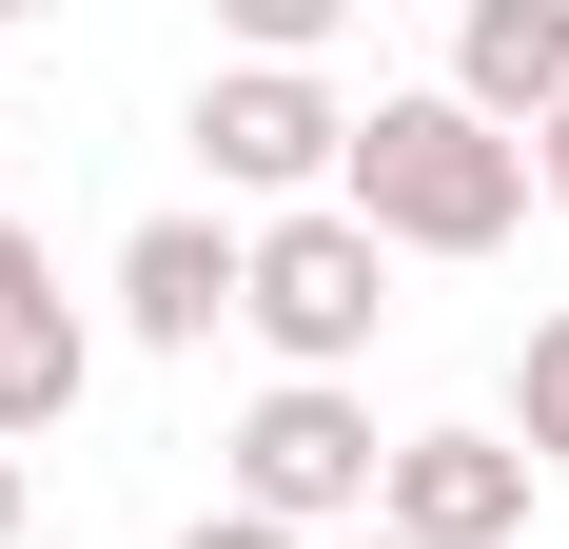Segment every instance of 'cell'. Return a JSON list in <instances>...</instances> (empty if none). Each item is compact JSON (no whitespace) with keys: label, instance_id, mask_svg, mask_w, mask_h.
Returning <instances> with one entry per match:
<instances>
[{"label":"cell","instance_id":"30bf717a","mask_svg":"<svg viewBox=\"0 0 569 549\" xmlns=\"http://www.w3.org/2000/svg\"><path fill=\"white\" fill-rule=\"evenodd\" d=\"M217 20H236V59H315V40L353 20V0H217Z\"/></svg>","mask_w":569,"mask_h":549},{"label":"cell","instance_id":"9a60e30c","mask_svg":"<svg viewBox=\"0 0 569 549\" xmlns=\"http://www.w3.org/2000/svg\"><path fill=\"white\" fill-rule=\"evenodd\" d=\"M20 20H40V0H0V40H20Z\"/></svg>","mask_w":569,"mask_h":549},{"label":"cell","instance_id":"52a82bcc","mask_svg":"<svg viewBox=\"0 0 569 549\" xmlns=\"http://www.w3.org/2000/svg\"><path fill=\"white\" fill-rule=\"evenodd\" d=\"M452 99L491 118V138H530V118L569 99V0H452Z\"/></svg>","mask_w":569,"mask_h":549},{"label":"cell","instance_id":"9c48e42d","mask_svg":"<svg viewBox=\"0 0 569 549\" xmlns=\"http://www.w3.org/2000/svg\"><path fill=\"white\" fill-rule=\"evenodd\" d=\"M511 451L569 471V315H530V353H511Z\"/></svg>","mask_w":569,"mask_h":549},{"label":"cell","instance_id":"7c38bea8","mask_svg":"<svg viewBox=\"0 0 569 549\" xmlns=\"http://www.w3.org/2000/svg\"><path fill=\"white\" fill-rule=\"evenodd\" d=\"M530 197H569V99H550V118H530Z\"/></svg>","mask_w":569,"mask_h":549},{"label":"cell","instance_id":"277c9868","mask_svg":"<svg viewBox=\"0 0 569 549\" xmlns=\"http://www.w3.org/2000/svg\"><path fill=\"white\" fill-rule=\"evenodd\" d=\"M197 158H217V197H335L353 158V99L315 79V59H236V79H197Z\"/></svg>","mask_w":569,"mask_h":549},{"label":"cell","instance_id":"3957f363","mask_svg":"<svg viewBox=\"0 0 569 549\" xmlns=\"http://www.w3.org/2000/svg\"><path fill=\"white\" fill-rule=\"evenodd\" d=\"M393 491V432L353 412V373H276L236 412V510H276V530H373Z\"/></svg>","mask_w":569,"mask_h":549},{"label":"cell","instance_id":"ba28073f","mask_svg":"<svg viewBox=\"0 0 569 549\" xmlns=\"http://www.w3.org/2000/svg\"><path fill=\"white\" fill-rule=\"evenodd\" d=\"M217 315H236V236H217V217H138V236H118V333L197 353Z\"/></svg>","mask_w":569,"mask_h":549},{"label":"cell","instance_id":"6da1fadb","mask_svg":"<svg viewBox=\"0 0 569 549\" xmlns=\"http://www.w3.org/2000/svg\"><path fill=\"white\" fill-rule=\"evenodd\" d=\"M335 197L393 236V256H511V236H530V138H491V118L432 79V99H373V118H353Z\"/></svg>","mask_w":569,"mask_h":549},{"label":"cell","instance_id":"8992f818","mask_svg":"<svg viewBox=\"0 0 569 549\" xmlns=\"http://www.w3.org/2000/svg\"><path fill=\"white\" fill-rule=\"evenodd\" d=\"M79 392H99V333H79L59 256H40L20 217H0V451H20V432H59Z\"/></svg>","mask_w":569,"mask_h":549},{"label":"cell","instance_id":"7a4b0ae2","mask_svg":"<svg viewBox=\"0 0 569 549\" xmlns=\"http://www.w3.org/2000/svg\"><path fill=\"white\" fill-rule=\"evenodd\" d=\"M236 315L276 333V373H353L373 315H393V236L353 217V197H295V217L236 236Z\"/></svg>","mask_w":569,"mask_h":549},{"label":"cell","instance_id":"8fae6325","mask_svg":"<svg viewBox=\"0 0 569 549\" xmlns=\"http://www.w3.org/2000/svg\"><path fill=\"white\" fill-rule=\"evenodd\" d=\"M177 549H315V530H276V510H236V491H217V510H197Z\"/></svg>","mask_w":569,"mask_h":549},{"label":"cell","instance_id":"5bb4252c","mask_svg":"<svg viewBox=\"0 0 569 549\" xmlns=\"http://www.w3.org/2000/svg\"><path fill=\"white\" fill-rule=\"evenodd\" d=\"M335 549H412V530H335Z\"/></svg>","mask_w":569,"mask_h":549},{"label":"cell","instance_id":"4fadbf2b","mask_svg":"<svg viewBox=\"0 0 569 549\" xmlns=\"http://www.w3.org/2000/svg\"><path fill=\"white\" fill-rule=\"evenodd\" d=\"M20 510H40V471H20V451H0V549H20Z\"/></svg>","mask_w":569,"mask_h":549},{"label":"cell","instance_id":"5b68a950","mask_svg":"<svg viewBox=\"0 0 569 549\" xmlns=\"http://www.w3.org/2000/svg\"><path fill=\"white\" fill-rule=\"evenodd\" d=\"M530 471L511 432H393V491H373V530H412V549H511L530 530Z\"/></svg>","mask_w":569,"mask_h":549}]
</instances>
